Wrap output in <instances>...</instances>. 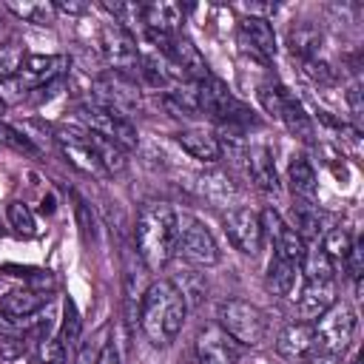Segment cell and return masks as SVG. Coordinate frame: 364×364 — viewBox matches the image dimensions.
Listing matches in <instances>:
<instances>
[{
    "mask_svg": "<svg viewBox=\"0 0 364 364\" xmlns=\"http://www.w3.org/2000/svg\"><path fill=\"white\" fill-rule=\"evenodd\" d=\"M185 313H188V301L182 290L173 282L159 279L142 290L136 324L142 327V333L154 347H165L179 336L185 324Z\"/></svg>",
    "mask_w": 364,
    "mask_h": 364,
    "instance_id": "1",
    "label": "cell"
},
{
    "mask_svg": "<svg viewBox=\"0 0 364 364\" xmlns=\"http://www.w3.org/2000/svg\"><path fill=\"white\" fill-rule=\"evenodd\" d=\"M136 256L148 270H159L176 253V210L168 202H145L134 225Z\"/></svg>",
    "mask_w": 364,
    "mask_h": 364,
    "instance_id": "2",
    "label": "cell"
},
{
    "mask_svg": "<svg viewBox=\"0 0 364 364\" xmlns=\"http://www.w3.org/2000/svg\"><path fill=\"white\" fill-rule=\"evenodd\" d=\"M216 318H219L222 333L230 336L233 341L245 344V347H259L267 341L270 318L262 307H256L250 301H242V299L222 301L216 310Z\"/></svg>",
    "mask_w": 364,
    "mask_h": 364,
    "instance_id": "3",
    "label": "cell"
},
{
    "mask_svg": "<svg viewBox=\"0 0 364 364\" xmlns=\"http://www.w3.org/2000/svg\"><path fill=\"white\" fill-rule=\"evenodd\" d=\"M176 253L196 267H213L219 262L216 239L191 213H176Z\"/></svg>",
    "mask_w": 364,
    "mask_h": 364,
    "instance_id": "4",
    "label": "cell"
},
{
    "mask_svg": "<svg viewBox=\"0 0 364 364\" xmlns=\"http://www.w3.org/2000/svg\"><path fill=\"white\" fill-rule=\"evenodd\" d=\"M80 119L88 125V131L108 136L111 142H117L125 151H134L139 145V134L131 125V119L111 105H100V102H85L80 105Z\"/></svg>",
    "mask_w": 364,
    "mask_h": 364,
    "instance_id": "5",
    "label": "cell"
},
{
    "mask_svg": "<svg viewBox=\"0 0 364 364\" xmlns=\"http://www.w3.org/2000/svg\"><path fill=\"white\" fill-rule=\"evenodd\" d=\"M316 344H318V353H327V355H338L347 350V344L353 341L355 336V310L344 301H336L330 310H324L316 324Z\"/></svg>",
    "mask_w": 364,
    "mask_h": 364,
    "instance_id": "6",
    "label": "cell"
},
{
    "mask_svg": "<svg viewBox=\"0 0 364 364\" xmlns=\"http://www.w3.org/2000/svg\"><path fill=\"white\" fill-rule=\"evenodd\" d=\"M102 54H105V63L111 65V71L122 80H134L136 71H139V51H136V43L134 37L119 26V23H111L102 28Z\"/></svg>",
    "mask_w": 364,
    "mask_h": 364,
    "instance_id": "7",
    "label": "cell"
},
{
    "mask_svg": "<svg viewBox=\"0 0 364 364\" xmlns=\"http://www.w3.org/2000/svg\"><path fill=\"white\" fill-rule=\"evenodd\" d=\"M222 225H225V233H228L230 245L239 253L256 256L262 250L264 233H262V222H259V213L256 210H250V208H230L225 213Z\"/></svg>",
    "mask_w": 364,
    "mask_h": 364,
    "instance_id": "8",
    "label": "cell"
},
{
    "mask_svg": "<svg viewBox=\"0 0 364 364\" xmlns=\"http://www.w3.org/2000/svg\"><path fill=\"white\" fill-rule=\"evenodd\" d=\"M276 353L287 361H304L310 358L313 353H318V344H316V330H313V321H290L279 330L276 336Z\"/></svg>",
    "mask_w": 364,
    "mask_h": 364,
    "instance_id": "9",
    "label": "cell"
},
{
    "mask_svg": "<svg viewBox=\"0 0 364 364\" xmlns=\"http://www.w3.org/2000/svg\"><path fill=\"white\" fill-rule=\"evenodd\" d=\"M68 65L65 57H54V54H26L20 71H17V80L23 82L26 94L28 91H37V88H46L51 82H57V77L63 74V68Z\"/></svg>",
    "mask_w": 364,
    "mask_h": 364,
    "instance_id": "10",
    "label": "cell"
},
{
    "mask_svg": "<svg viewBox=\"0 0 364 364\" xmlns=\"http://www.w3.org/2000/svg\"><path fill=\"white\" fill-rule=\"evenodd\" d=\"M245 168L247 176L253 179V185L264 193H279V173H276V162L267 145L253 142L245 148Z\"/></svg>",
    "mask_w": 364,
    "mask_h": 364,
    "instance_id": "11",
    "label": "cell"
},
{
    "mask_svg": "<svg viewBox=\"0 0 364 364\" xmlns=\"http://www.w3.org/2000/svg\"><path fill=\"white\" fill-rule=\"evenodd\" d=\"M176 142H179V148L188 156H193V159H199L205 165H213V162L222 159V142H219V136L210 134V131H205V128H185V131L176 134Z\"/></svg>",
    "mask_w": 364,
    "mask_h": 364,
    "instance_id": "12",
    "label": "cell"
},
{
    "mask_svg": "<svg viewBox=\"0 0 364 364\" xmlns=\"http://www.w3.org/2000/svg\"><path fill=\"white\" fill-rule=\"evenodd\" d=\"M276 119H282L284 128H287L299 142H304V145H313V142H316V128H313L310 114L301 108V102H299L287 88H284V94H282V105H279Z\"/></svg>",
    "mask_w": 364,
    "mask_h": 364,
    "instance_id": "13",
    "label": "cell"
},
{
    "mask_svg": "<svg viewBox=\"0 0 364 364\" xmlns=\"http://www.w3.org/2000/svg\"><path fill=\"white\" fill-rule=\"evenodd\" d=\"M336 304V279L330 282H304L299 296V313L304 321H316L324 310Z\"/></svg>",
    "mask_w": 364,
    "mask_h": 364,
    "instance_id": "14",
    "label": "cell"
},
{
    "mask_svg": "<svg viewBox=\"0 0 364 364\" xmlns=\"http://www.w3.org/2000/svg\"><path fill=\"white\" fill-rule=\"evenodd\" d=\"M239 31H242L245 46H250V51H256L259 57H273L276 54V31H273L267 17L247 14V17H242Z\"/></svg>",
    "mask_w": 364,
    "mask_h": 364,
    "instance_id": "15",
    "label": "cell"
},
{
    "mask_svg": "<svg viewBox=\"0 0 364 364\" xmlns=\"http://www.w3.org/2000/svg\"><path fill=\"white\" fill-rule=\"evenodd\" d=\"M51 296L46 293H37L31 287H17V290H9L3 299H0V310L14 321V318H28L34 313H40L46 304H48Z\"/></svg>",
    "mask_w": 364,
    "mask_h": 364,
    "instance_id": "16",
    "label": "cell"
},
{
    "mask_svg": "<svg viewBox=\"0 0 364 364\" xmlns=\"http://www.w3.org/2000/svg\"><path fill=\"white\" fill-rule=\"evenodd\" d=\"M287 179H290V191L296 199L301 202H316V193H318V176H316V168L310 165L307 156H293L290 165H287Z\"/></svg>",
    "mask_w": 364,
    "mask_h": 364,
    "instance_id": "17",
    "label": "cell"
},
{
    "mask_svg": "<svg viewBox=\"0 0 364 364\" xmlns=\"http://www.w3.org/2000/svg\"><path fill=\"white\" fill-rule=\"evenodd\" d=\"M293 230L307 242L327 233V213L316 202H296L293 205Z\"/></svg>",
    "mask_w": 364,
    "mask_h": 364,
    "instance_id": "18",
    "label": "cell"
},
{
    "mask_svg": "<svg viewBox=\"0 0 364 364\" xmlns=\"http://www.w3.org/2000/svg\"><path fill=\"white\" fill-rule=\"evenodd\" d=\"M142 23L151 31H165V34H176L179 23H182V9L176 3L159 0V3H145L142 6Z\"/></svg>",
    "mask_w": 364,
    "mask_h": 364,
    "instance_id": "19",
    "label": "cell"
},
{
    "mask_svg": "<svg viewBox=\"0 0 364 364\" xmlns=\"http://www.w3.org/2000/svg\"><path fill=\"white\" fill-rule=\"evenodd\" d=\"M287 46L290 51L304 63V60H316L318 48H321V31L313 23H296L287 31Z\"/></svg>",
    "mask_w": 364,
    "mask_h": 364,
    "instance_id": "20",
    "label": "cell"
},
{
    "mask_svg": "<svg viewBox=\"0 0 364 364\" xmlns=\"http://www.w3.org/2000/svg\"><path fill=\"white\" fill-rule=\"evenodd\" d=\"M88 142H91L94 154L100 156V162H102V168H105L108 176L125 171V165H128V159H125V148H119L117 142H111L108 136L94 134V131H88Z\"/></svg>",
    "mask_w": 364,
    "mask_h": 364,
    "instance_id": "21",
    "label": "cell"
},
{
    "mask_svg": "<svg viewBox=\"0 0 364 364\" xmlns=\"http://www.w3.org/2000/svg\"><path fill=\"white\" fill-rule=\"evenodd\" d=\"M273 242V247H276V253L273 256H279V259H284V262H290V264H301V259H304V253H307V242L284 222L279 230H276V236L270 239Z\"/></svg>",
    "mask_w": 364,
    "mask_h": 364,
    "instance_id": "22",
    "label": "cell"
},
{
    "mask_svg": "<svg viewBox=\"0 0 364 364\" xmlns=\"http://www.w3.org/2000/svg\"><path fill=\"white\" fill-rule=\"evenodd\" d=\"M264 284L273 296H290L293 284H296V264L273 256L267 264V273H264Z\"/></svg>",
    "mask_w": 364,
    "mask_h": 364,
    "instance_id": "23",
    "label": "cell"
},
{
    "mask_svg": "<svg viewBox=\"0 0 364 364\" xmlns=\"http://www.w3.org/2000/svg\"><path fill=\"white\" fill-rule=\"evenodd\" d=\"M196 361L199 364H233V355L219 336L202 333L196 338Z\"/></svg>",
    "mask_w": 364,
    "mask_h": 364,
    "instance_id": "24",
    "label": "cell"
},
{
    "mask_svg": "<svg viewBox=\"0 0 364 364\" xmlns=\"http://www.w3.org/2000/svg\"><path fill=\"white\" fill-rule=\"evenodd\" d=\"M6 219H9V228L17 233V236H23V239H31L34 233H37V222H34V213H31V208L26 205V202H9L6 205Z\"/></svg>",
    "mask_w": 364,
    "mask_h": 364,
    "instance_id": "25",
    "label": "cell"
},
{
    "mask_svg": "<svg viewBox=\"0 0 364 364\" xmlns=\"http://www.w3.org/2000/svg\"><path fill=\"white\" fill-rule=\"evenodd\" d=\"M6 9L11 14H17L20 20L26 23H34V26H51L54 23V3H6Z\"/></svg>",
    "mask_w": 364,
    "mask_h": 364,
    "instance_id": "26",
    "label": "cell"
},
{
    "mask_svg": "<svg viewBox=\"0 0 364 364\" xmlns=\"http://www.w3.org/2000/svg\"><path fill=\"white\" fill-rule=\"evenodd\" d=\"M301 270H304V282H330L336 279L333 262L324 256V250H307L301 259Z\"/></svg>",
    "mask_w": 364,
    "mask_h": 364,
    "instance_id": "27",
    "label": "cell"
},
{
    "mask_svg": "<svg viewBox=\"0 0 364 364\" xmlns=\"http://www.w3.org/2000/svg\"><path fill=\"white\" fill-rule=\"evenodd\" d=\"M196 179H199L196 191L202 196H208L210 202H225L233 193V185H230V179L225 173H199Z\"/></svg>",
    "mask_w": 364,
    "mask_h": 364,
    "instance_id": "28",
    "label": "cell"
},
{
    "mask_svg": "<svg viewBox=\"0 0 364 364\" xmlns=\"http://www.w3.org/2000/svg\"><path fill=\"white\" fill-rule=\"evenodd\" d=\"M80 333H82V321H80L77 304L71 299H65V304H63V327H60V341L65 344V350L80 344Z\"/></svg>",
    "mask_w": 364,
    "mask_h": 364,
    "instance_id": "29",
    "label": "cell"
},
{
    "mask_svg": "<svg viewBox=\"0 0 364 364\" xmlns=\"http://www.w3.org/2000/svg\"><path fill=\"white\" fill-rule=\"evenodd\" d=\"M350 247H353V236H350L344 228H330V230L324 233V239H321V250H324V256H327L330 262H336V259L344 262V256H347Z\"/></svg>",
    "mask_w": 364,
    "mask_h": 364,
    "instance_id": "30",
    "label": "cell"
},
{
    "mask_svg": "<svg viewBox=\"0 0 364 364\" xmlns=\"http://www.w3.org/2000/svg\"><path fill=\"white\" fill-rule=\"evenodd\" d=\"M23 60H26L23 46H17L14 40L0 43V80L3 77H14L20 71V65H23Z\"/></svg>",
    "mask_w": 364,
    "mask_h": 364,
    "instance_id": "31",
    "label": "cell"
},
{
    "mask_svg": "<svg viewBox=\"0 0 364 364\" xmlns=\"http://www.w3.org/2000/svg\"><path fill=\"white\" fill-rule=\"evenodd\" d=\"M68 361V350L57 336H46L37 344V364H65Z\"/></svg>",
    "mask_w": 364,
    "mask_h": 364,
    "instance_id": "32",
    "label": "cell"
},
{
    "mask_svg": "<svg viewBox=\"0 0 364 364\" xmlns=\"http://www.w3.org/2000/svg\"><path fill=\"white\" fill-rule=\"evenodd\" d=\"M344 267H347V276L358 284L361 270H364V245H361V242H353V247H350L347 256H344Z\"/></svg>",
    "mask_w": 364,
    "mask_h": 364,
    "instance_id": "33",
    "label": "cell"
},
{
    "mask_svg": "<svg viewBox=\"0 0 364 364\" xmlns=\"http://www.w3.org/2000/svg\"><path fill=\"white\" fill-rule=\"evenodd\" d=\"M304 65V71L313 77V80H318V82H333V71H330V65L324 63V60H304L301 63Z\"/></svg>",
    "mask_w": 364,
    "mask_h": 364,
    "instance_id": "34",
    "label": "cell"
},
{
    "mask_svg": "<svg viewBox=\"0 0 364 364\" xmlns=\"http://www.w3.org/2000/svg\"><path fill=\"white\" fill-rule=\"evenodd\" d=\"M0 139H3V142H9V145H14V148H20V151L34 154V145H31L23 134H17L14 128H9V125H3V122H0Z\"/></svg>",
    "mask_w": 364,
    "mask_h": 364,
    "instance_id": "35",
    "label": "cell"
},
{
    "mask_svg": "<svg viewBox=\"0 0 364 364\" xmlns=\"http://www.w3.org/2000/svg\"><path fill=\"white\" fill-rule=\"evenodd\" d=\"M20 353H23V347H20V341L14 336H0V364L3 361H14Z\"/></svg>",
    "mask_w": 364,
    "mask_h": 364,
    "instance_id": "36",
    "label": "cell"
},
{
    "mask_svg": "<svg viewBox=\"0 0 364 364\" xmlns=\"http://www.w3.org/2000/svg\"><path fill=\"white\" fill-rule=\"evenodd\" d=\"M347 102H350V111H353V119H355V122H361V114H364V105H361V88H358V85H353V88L347 91Z\"/></svg>",
    "mask_w": 364,
    "mask_h": 364,
    "instance_id": "37",
    "label": "cell"
},
{
    "mask_svg": "<svg viewBox=\"0 0 364 364\" xmlns=\"http://www.w3.org/2000/svg\"><path fill=\"white\" fill-rule=\"evenodd\" d=\"M97 364H119V350H117L114 341L102 344V350H100V355H97Z\"/></svg>",
    "mask_w": 364,
    "mask_h": 364,
    "instance_id": "38",
    "label": "cell"
},
{
    "mask_svg": "<svg viewBox=\"0 0 364 364\" xmlns=\"http://www.w3.org/2000/svg\"><path fill=\"white\" fill-rule=\"evenodd\" d=\"M0 336H14V321L0 310Z\"/></svg>",
    "mask_w": 364,
    "mask_h": 364,
    "instance_id": "39",
    "label": "cell"
},
{
    "mask_svg": "<svg viewBox=\"0 0 364 364\" xmlns=\"http://www.w3.org/2000/svg\"><path fill=\"white\" fill-rule=\"evenodd\" d=\"M85 6L80 3H54V11H68V14H80Z\"/></svg>",
    "mask_w": 364,
    "mask_h": 364,
    "instance_id": "40",
    "label": "cell"
},
{
    "mask_svg": "<svg viewBox=\"0 0 364 364\" xmlns=\"http://www.w3.org/2000/svg\"><path fill=\"white\" fill-rule=\"evenodd\" d=\"M3 111H6V102H3V100H0V114H3Z\"/></svg>",
    "mask_w": 364,
    "mask_h": 364,
    "instance_id": "41",
    "label": "cell"
},
{
    "mask_svg": "<svg viewBox=\"0 0 364 364\" xmlns=\"http://www.w3.org/2000/svg\"><path fill=\"white\" fill-rule=\"evenodd\" d=\"M0 287H3V276H0Z\"/></svg>",
    "mask_w": 364,
    "mask_h": 364,
    "instance_id": "42",
    "label": "cell"
},
{
    "mask_svg": "<svg viewBox=\"0 0 364 364\" xmlns=\"http://www.w3.org/2000/svg\"><path fill=\"white\" fill-rule=\"evenodd\" d=\"M0 233H3V228H0Z\"/></svg>",
    "mask_w": 364,
    "mask_h": 364,
    "instance_id": "43",
    "label": "cell"
}]
</instances>
